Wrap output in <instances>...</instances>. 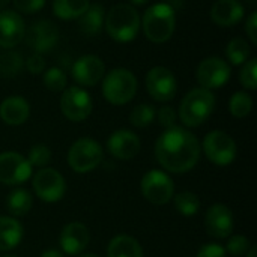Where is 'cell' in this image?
Segmentation results:
<instances>
[{
    "instance_id": "1",
    "label": "cell",
    "mask_w": 257,
    "mask_h": 257,
    "mask_svg": "<svg viewBox=\"0 0 257 257\" xmlns=\"http://www.w3.org/2000/svg\"><path fill=\"white\" fill-rule=\"evenodd\" d=\"M200 142L197 137L182 128H167L155 143V157L160 166L172 173L190 172L200 158Z\"/></svg>"
},
{
    "instance_id": "2",
    "label": "cell",
    "mask_w": 257,
    "mask_h": 257,
    "mask_svg": "<svg viewBox=\"0 0 257 257\" xmlns=\"http://www.w3.org/2000/svg\"><path fill=\"white\" fill-rule=\"evenodd\" d=\"M104 26L111 39L117 42H130L139 33L140 15L134 6L117 3L105 15Z\"/></svg>"
},
{
    "instance_id": "3",
    "label": "cell",
    "mask_w": 257,
    "mask_h": 257,
    "mask_svg": "<svg viewBox=\"0 0 257 257\" xmlns=\"http://www.w3.org/2000/svg\"><path fill=\"white\" fill-rule=\"evenodd\" d=\"M215 108V96L211 90L197 87L190 90L179 107V119L188 128L205 123Z\"/></svg>"
},
{
    "instance_id": "4",
    "label": "cell",
    "mask_w": 257,
    "mask_h": 257,
    "mask_svg": "<svg viewBox=\"0 0 257 257\" xmlns=\"http://www.w3.org/2000/svg\"><path fill=\"white\" fill-rule=\"evenodd\" d=\"M143 32L152 42L161 44L172 38L176 27L175 9L167 3L152 5L143 15Z\"/></svg>"
},
{
    "instance_id": "5",
    "label": "cell",
    "mask_w": 257,
    "mask_h": 257,
    "mask_svg": "<svg viewBox=\"0 0 257 257\" xmlns=\"http://www.w3.org/2000/svg\"><path fill=\"white\" fill-rule=\"evenodd\" d=\"M137 92L136 75L125 68L110 71L102 81V95L113 105L128 104Z\"/></svg>"
},
{
    "instance_id": "6",
    "label": "cell",
    "mask_w": 257,
    "mask_h": 257,
    "mask_svg": "<svg viewBox=\"0 0 257 257\" xmlns=\"http://www.w3.org/2000/svg\"><path fill=\"white\" fill-rule=\"evenodd\" d=\"M104 158L101 145L90 139L83 137L72 143L68 152V163L71 169L77 173H87L96 169Z\"/></svg>"
},
{
    "instance_id": "7",
    "label": "cell",
    "mask_w": 257,
    "mask_h": 257,
    "mask_svg": "<svg viewBox=\"0 0 257 257\" xmlns=\"http://www.w3.org/2000/svg\"><path fill=\"white\" fill-rule=\"evenodd\" d=\"M203 151L209 161L217 166H229L236 158V143L224 131L215 130L206 134L203 140Z\"/></svg>"
},
{
    "instance_id": "8",
    "label": "cell",
    "mask_w": 257,
    "mask_h": 257,
    "mask_svg": "<svg viewBox=\"0 0 257 257\" xmlns=\"http://www.w3.org/2000/svg\"><path fill=\"white\" fill-rule=\"evenodd\" d=\"M32 185L35 194L47 203L59 202L66 191V182L63 176L56 169L50 167L39 169V172H36L33 176Z\"/></svg>"
},
{
    "instance_id": "9",
    "label": "cell",
    "mask_w": 257,
    "mask_h": 257,
    "mask_svg": "<svg viewBox=\"0 0 257 257\" xmlns=\"http://www.w3.org/2000/svg\"><path fill=\"white\" fill-rule=\"evenodd\" d=\"M175 184L172 178L161 170H149L142 179V194L154 205H166L172 200Z\"/></svg>"
},
{
    "instance_id": "10",
    "label": "cell",
    "mask_w": 257,
    "mask_h": 257,
    "mask_svg": "<svg viewBox=\"0 0 257 257\" xmlns=\"http://www.w3.org/2000/svg\"><path fill=\"white\" fill-rule=\"evenodd\" d=\"M92 98L81 87H68L60 98V110L63 116L72 122H81L87 119L92 113Z\"/></svg>"
},
{
    "instance_id": "11",
    "label": "cell",
    "mask_w": 257,
    "mask_h": 257,
    "mask_svg": "<svg viewBox=\"0 0 257 257\" xmlns=\"http://www.w3.org/2000/svg\"><path fill=\"white\" fill-rule=\"evenodd\" d=\"M146 89L155 101L167 102L176 95V77L166 66H154L146 75Z\"/></svg>"
},
{
    "instance_id": "12",
    "label": "cell",
    "mask_w": 257,
    "mask_h": 257,
    "mask_svg": "<svg viewBox=\"0 0 257 257\" xmlns=\"http://www.w3.org/2000/svg\"><path fill=\"white\" fill-rule=\"evenodd\" d=\"M230 72H232L230 65L226 60L217 56H212L200 62L196 77L203 89L212 90V89H218L224 86L230 78Z\"/></svg>"
},
{
    "instance_id": "13",
    "label": "cell",
    "mask_w": 257,
    "mask_h": 257,
    "mask_svg": "<svg viewBox=\"0 0 257 257\" xmlns=\"http://www.w3.org/2000/svg\"><path fill=\"white\" fill-rule=\"evenodd\" d=\"M32 176V166L27 158L17 152L0 154V182L5 185H18Z\"/></svg>"
},
{
    "instance_id": "14",
    "label": "cell",
    "mask_w": 257,
    "mask_h": 257,
    "mask_svg": "<svg viewBox=\"0 0 257 257\" xmlns=\"http://www.w3.org/2000/svg\"><path fill=\"white\" fill-rule=\"evenodd\" d=\"M27 45L38 54L47 53L56 47L59 41V29L54 23L48 20L35 21L30 27L27 35H24Z\"/></svg>"
},
{
    "instance_id": "15",
    "label": "cell",
    "mask_w": 257,
    "mask_h": 257,
    "mask_svg": "<svg viewBox=\"0 0 257 257\" xmlns=\"http://www.w3.org/2000/svg\"><path fill=\"white\" fill-rule=\"evenodd\" d=\"M104 74H105V65L95 54L81 56L72 65V78L80 86L92 87L104 78Z\"/></svg>"
},
{
    "instance_id": "16",
    "label": "cell",
    "mask_w": 257,
    "mask_h": 257,
    "mask_svg": "<svg viewBox=\"0 0 257 257\" xmlns=\"http://www.w3.org/2000/svg\"><path fill=\"white\" fill-rule=\"evenodd\" d=\"M205 226L208 235H211L215 239H224L229 238L233 232V214L232 211L221 203L212 205L205 217Z\"/></svg>"
},
{
    "instance_id": "17",
    "label": "cell",
    "mask_w": 257,
    "mask_h": 257,
    "mask_svg": "<svg viewBox=\"0 0 257 257\" xmlns=\"http://www.w3.org/2000/svg\"><path fill=\"white\" fill-rule=\"evenodd\" d=\"M26 35V24L21 15L15 11L6 9L0 12V47L12 48L23 41Z\"/></svg>"
},
{
    "instance_id": "18",
    "label": "cell",
    "mask_w": 257,
    "mask_h": 257,
    "mask_svg": "<svg viewBox=\"0 0 257 257\" xmlns=\"http://www.w3.org/2000/svg\"><path fill=\"white\" fill-rule=\"evenodd\" d=\"M59 242H60L62 250L66 254L78 256L86 250V247L90 242L89 229L83 223H78V221L69 223L62 229Z\"/></svg>"
},
{
    "instance_id": "19",
    "label": "cell",
    "mask_w": 257,
    "mask_h": 257,
    "mask_svg": "<svg viewBox=\"0 0 257 257\" xmlns=\"http://www.w3.org/2000/svg\"><path fill=\"white\" fill-rule=\"evenodd\" d=\"M107 149L117 160H131L140 151V139L133 131L117 130L108 137Z\"/></svg>"
},
{
    "instance_id": "20",
    "label": "cell",
    "mask_w": 257,
    "mask_h": 257,
    "mask_svg": "<svg viewBox=\"0 0 257 257\" xmlns=\"http://www.w3.org/2000/svg\"><path fill=\"white\" fill-rule=\"evenodd\" d=\"M211 18L221 27L236 26L244 18V6L238 0H217L211 9Z\"/></svg>"
},
{
    "instance_id": "21",
    "label": "cell",
    "mask_w": 257,
    "mask_h": 257,
    "mask_svg": "<svg viewBox=\"0 0 257 257\" xmlns=\"http://www.w3.org/2000/svg\"><path fill=\"white\" fill-rule=\"evenodd\" d=\"M30 116V105L23 96H9L0 104V119L11 126L23 125Z\"/></svg>"
},
{
    "instance_id": "22",
    "label": "cell",
    "mask_w": 257,
    "mask_h": 257,
    "mask_svg": "<svg viewBox=\"0 0 257 257\" xmlns=\"http://www.w3.org/2000/svg\"><path fill=\"white\" fill-rule=\"evenodd\" d=\"M23 233V226L14 217L0 215V251H9L18 247Z\"/></svg>"
},
{
    "instance_id": "23",
    "label": "cell",
    "mask_w": 257,
    "mask_h": 257,
    "mask_svg": "<svg viewBox=\"0 0 257 257\" xmlns=\"http://www.w3.org/2000/svg\"><path fill=\"white\" fill-rule=\"evenodd\" d=\"M78 18H80L78 23L80 30L87 36H96L104 27V21H105L104 6L99 3L89 5V8Z\"/></svg>"
},
{
    "instance_id": "24",
    "label": "cell",
    "mask_w": 257,
    "mask_h": 257,
    "mask_svg": "<svg viewBox=\"0 0 257 257\" xmlns=\"http://www.w3.org/2000/svg\"><path fill=\"white\" fill-rule=\"evenodd\" d=\"M107 257H143V250L133 236L117 235L108 242Z\"/></svg>"
},
{
    "instance_id": "25",
    "label": "cell",
    "mask_w": 257,
    "mask_h": 257,
    "mask_svg": "<svg viewBox=\"0 0 257 257\" xmlns=\"http://www.w3.org/2000/svg\"><path fill=\"white\" fill-rule=\"evenodd\" d=\"M32 205L33 197L24 188H15L6 197V208L12 217H24L32 209Z\"/></svg>"
},
{
    "instance_id": "26",
    "label": "cell",
    "mask_w": 257,
    "mask_h": 257,
    "mask_svg": "<svg viewBox=\"0 0 257 257\" xmlns=\"http://www.w3.org/2000/svg\"><path fill=\"white\" fill-rule=\"evenodd\" d=\"M89 0H54L53 12L60 20H75L89 8Z\"/></svg>"
},
{
    "instance_id": "27",
    "label": "cell",
    "mask_w": 257,
    "mask_h": 257,
    "mask_svg": "<svg viewBox=\"0 0 257 257\" xmlns=\"http://www.w3.org/2000/svg\"><path fill=\"white\" fill-rule=\"evenodd\" d=\"M24 68V59L17 51H6L0 56V77L12 78Z\"/></svg>"
},
{
    "instance_id": "28",
    "label": "cell",
    "mask_w": 257,
    "mask_h": 257,
    "mask_svg": "<svg viewBox=\"0 0 257 257\" xmlns=\"http://www.w3.org/2000/svg\"><path fill=\"white\" fill-rule=\"evenodd\" d=\"M250 53V44L244 38H235L226 47V56L232 65H244L248 60Z\"/></svg>"
},
{
    "instance_id": "29",
    "label": "cell",
    "mask_w": 257,
    "mask_h": 257,
    "mask_svg": "<svg viewBox=\"0 0 257 257\" xmlns=\"http://www.w3.org/2000/svg\"><path fill=\"white\" fill-rule=\"evenodd\" d=\"M175 208H176V211L181 215H184V217H193L200 209V200H199V197L194 193L184 191V193H179L175 197Z\"/></svg>"
},
{
    "instance_id": "30",
    "label": "cell",
    "mask_w": 257,
    "mask_h": 257,
    "mask_svg": "<svg viewBox=\"0 0 257 257\" xmlns=\"http://www.w3.org/2000/svg\"><path fill=\"white\" fill-rule=\"evenodd\" d=\"M229 110L232 116L242 119L248 116L253 110V99L247 92H236L229 101Z\"/></svg>"
},
{
    "instance_id": "31",
    "label": "cell",
    "mask_w": 257,
    "mask_h": 257,
    "mask_svg": "<svg viewBox=\"0 0 257 257\" xmlns=\"http://www.w3.org/2000/svg\"><path fill=\"white\" fill-rule=\"evenodd\" d=\"M155 108L149 104H139L130 114V122L136 128H146L155 120Z\"/></svg>"
},
{
    "instance_id": "32",
    "label": "cell",
    "mask_w": 257,
    "mask_h": 257,
    "mask_svg": "<svg viewBox=\"0 0 257 257\" xmlns=\"http://www.w3.org/2000/svg\"><path fill=\"white\" fill-rule=\"evenodd\" d=\"M44 86L51 92H62L66 87V74L60 68H50L44 72Z\"/></svg>"
},
{
    "instance_id": "33",
    "label": "cell",
    "mask_w": 257,
    "mask_h": 257,
    "mask_svg": "<svg viewBox=\"0 0 257 257\" xmlns=\"http://www.w3.org/2000/svg\"><path fill=\"white\" fill-rule=\"evenodd\" d=\"M51 160V151L45 146V145H33L29 151V164L32 167H39V169H44Z\"/></svg>"
},
{
    "instance_id": "34",
    "label": "cell",
    "mask_w": 257,
    "mask_h": 257,
    "mask_svg": "<svg viewBox=\"0 0 257 257\" xmlns=\"http://www.w3.org/2000/svg\"><path fill=\"white\" fill-rule=\"evenodd\" d=\"M239 80L241 84L248 89V90H256L257 89V62L256 59H248L241 72H239Z\"/></svg>"
},
{
    "instance_id": "35",
    "label": "cell",
    "mask_w": 257,
    "mask_h": 257,
    "mask_svg": "<svg viewBox=\"0 0 257 257\" xmlns=\"http://www.w3.org/2000/svg\"><path fill=\"white\" fill-rule=\"evenodd\" d=\"M250 248H251V244H250V239L248 238H245L242 235H233L229 239V242H227L226 253H229L232 256L241 257L245 256Z\"/></svg>"
},
{
    "instance_id": "36",
    "label": "cell",
    "mask_w": 257,
    "mask_h": 257,
    "mask_svg": "<svg viewBox=\"0 0 257 257\" xmlns=\"http://www.w3.org/2000/svg\"><path fill=\"white\" fill-rule=\"evenodd\" d=\"M155 116L158 117V123H160L161 126H164L166 130L175 126L176 119H178V114H176L175 108L170 107V105L161 107V108L155 113Z\"/></svg>"
},
{
    "instance_id": "37",
    "label": "cell",
    "mask_w": 257,
    "mask_h": 257,
    "mask_svg": "<svg viewBox=\"0 0 257 257\" xmlns=\"http://www.w3.org/2000/svg\"><path fill=\"white\" fill-rule=\"evenodd\" d=\"M44 5L45 0H14V6L23 14H35L42 9Z\"/></svg>"
},
{
    "instance_id": "38",
    "label": "cell",
    "mask_w": 257,
    "mask_h": 257,
    "mask_svg": "<svg viewBox=\"0 0 257 257\" xmlns=\"http://www.w3.org/2000/svg\"><path fill=\"white\" fill-rule=\"evenodd\" d=\"M196 257H227L226 248L218 244H205Z\"/></svg>"
},
{
    "instance_id": "39",
    "label": "cell",
    "mask_w": 257,
    "mask_h": 257,
    "mask_svg": "<svg viewBox=\"0 0 257 257\" xmlns=\"http://www.w3.org/2000/svg\"><path fill=\"white\" fill-rule=\"evenodd\" d=\"M26 68H27V71L32 72V74H41V72H44V69H45V62H44V59L41 57V54L35 53V54H32V56L26 60Z\"/></svg>"
},
{
    "instance_id": "40",
    "label": "cell",
    "mask_w": 257,
    "mask_h": 257,
    "mask_svg": "<svg viewBox=\"0 0 257 257\" xmlns=\"http://www.w3.org/2000/svg\"><path fill=\"white\" fill-rule=\"evenodd\" d=\"M245 32L248 35V38L251 39V42L256 45L257 44V12H251L247 23H245Z\"/></svg>"
},
{
    "instance_id": "41",
    "label": "cell",
    "mask_w": 257,
    "mask_h": 257,
    "mask_svg": "<svg viewBox=\"0 0 257 257\" xmlns=\"http://www.w3.org/2000/svg\"><path fill=\"white\" fill-rule=\"evenodd\" d=\"M41 257H65V254L57 250H47L41 254Z\"/></svg>"
},
{
    "instance_id": "42",
    "label": "cell",
    "mask_w": 257,
    "mask_h": 257,
    "mask_svg": "<svg viewBox=\"0 0 257 257\" xmlns=\"http://www.w3.org/2000/svg\"><path fill=\"white\" fill-rule=\"evenodd\" d=\"M247 257H257V250L254 248V247H251L250 250H248V253L245 254Z\"/></svg>"
},
{
    "instance_id": "43",
    "label": "cell",
    "mask_w": 257,
    "mask_h": 257,
    "mask_svg": "<svg viewBox=\"0 0 257 257\" xmlns=\"http://www.w3.org/2000/svg\"><path fill=\"white\" fill-rule=\"evenodd\" d=\"M133 5H145V3H148L149 0H130Z\"/></svg>"
},
{
    "instance_id": "44",
    "label": "cell",
    "mask_w": 257,
    "mask_h": 257,
    "mask_svg": "<svg viewBox=\"0 0 257 257\" xmlns=\"http://www.w3.org/2000/svg\"><path fill=\"white\" fill-rule=\"evenodd\" d=\"M8 2H9V0H0V11L8 5Z\"/></svg>"
},
{
    "instance_id": "45",
    "label": "cell",
    "mask_w": 257,
    "mask_h": 257,
    "mask_svg": "<svg viewBox=\"0 0 257 257\" xmlns=\"http://www.w3.org/2000/svg\"><path fill=\"white\" fill-rule=\"evenodd\" d=\"M78 257H101V256H98V254H95V253H89V254H81V256H78Z\"/></svg>"
},
{
    "instance_id": "46",
    "label": "cell",
    "mask_w": 257,
    "mask_h": 257,
    "mask_svg": "<svg viewBox=\"0 0 257 257\" xmlns=\"http://www.w3.org/2000/svg\"><path fill=\"white\" fill-rule=\"evenodd\" d=\"M3 257H17V256H3Z\"/></svg>"
}]
</instances>
